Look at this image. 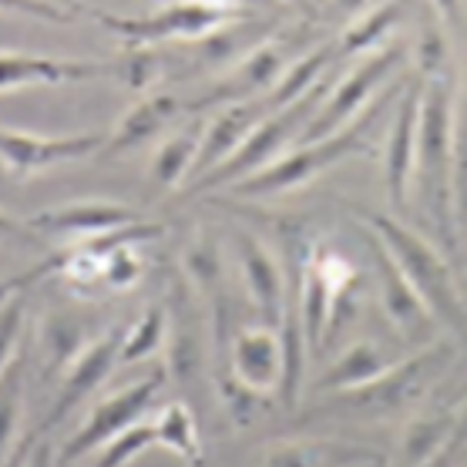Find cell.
Returning <instances> with one entry per match:
<instances>
[{
    "label": "cell",
    "instance_id": "38",
    "mask_svg": "<svg viewBox=\"0 0 467 467\" xmlns=\"http://www.w3.org/2000/svg\"><path fill=\"white\" fill-rule=\"evenodd\" d=\"M461 467H467V464H461Z\"/></svg>",
    "mask_w": 467,
    "mask_h": 467
},
{
    "label": "cell",
    "instance_id": "14",
    "mask_svg": "<svg viewBox=\"0 0 467 467\" xmlns=\"http://www.w3.org/2000/svg\"><path fill=\"white\" fill-rule=\"evenodd\" d=\"M213 377H233L253 393H269L279 390V377H283V347H279V329L273 327H239L229 340V353L223 360L213 363Z\"/></svg>",
    "mask_w": 467,
    "mask_h": 467
},
{
    "label": "cell",
    "instance_id": "36",
    "mask_svg": "<svg viewBox=\"0 0 467 467\" xmlns=\"http://www.w3.org/2000/svg\"><path fill=\"white\" fill-rule=\"evenodd\" d=\"M41 431H24V437L17 441V447L11 451V457L4 461L0 467H27V457H31V451H34V444L41 441Z\"/></svg>",
    "mask_w": 467,
    "mask_h": 467
},
{
    "label": "cell",
    "instance_id": "16",
    "mask_svg": "<svg viewBox=\"0 0 467 467\" xmlns=\"http://www.w3.org/2000/svg\"><path fill=\"white\" fill-rule=\"evenodd\" d=\"M286 54L279 51L276 44L259 41L249 54H243L239 61L223 75V81L209 91L205 98L185 105V111H202V108H225V105H239V101H255V98H265L276 81L286 71Z\"/></svg>",
    "mask_w": 467,
    "mask_h": 467
},
{
    "label": "cell",
    "instance_id": "28",
    "mask_svg": "<svg viewBox=\"0 0 467 467\" xmlns=\"http://www.w3.org/2000/svg\"><path fill=\"white\" fill-rule=\"evenodd\" d=\"M24 424V357L0 373V464L21 441Z\"/></svg>",
    "mask_w": 467,
    "mask_h": 467
},
{
    "label": "cell",
    "instance_id": "32",
    "mask_svg": "<svg viewBox=\"0 0 467 467\" xmlns=\"http://www.w3.org/2000/svg\"><path fill=\"white\" fill-rule=\"evenodd\" d=\"M149 447H155V427H151V420H141V424L128 427L125 434H118L115 441H108L98 454L95 467H128Z\"/></svg>",
    "mask_w": 467,
    "mask_h": 467
},
{
    "label": "cell",
    "instance_id": "33",
    "mask_svg": "<svg viewBox=\"0 0 467 467\" xmlns=\"http://www.w3.org/2000/svg\"><path fill=\"white\" fill-rule=\"evenodd\" d=\"M24 293H11V296L0 299V373L7 370L21 353H17V343H21L24 333Z\"/></svg>",
    "mask_w": 467,
    "mask_h": 467
},
{
    "label": "cell",
    "instance_id": "22",
    "mask_svg": "<svg viewBox=\"0 0 467 467\" xmlns=\"http://www.w3.org/2000/svg\"><path fill=\"white\" fill-rule=\"evenodd\" d=\"M337 57H340V54H337V41L319 44L317 51H309V54H303V57H296V61L283 71V78L276 81V88L263 98L265 108H269V111H283V108L296 105L299 98H306L309 91L323 81L327 67L337 61Z\"/></svg>",
    "mask_w": 467,
    "mask_h": 467
},
{
    "label": "cell",
    "instance_id": "8",
    "mask_svg": "<svg viewBox=\"0 0 467 467\" xmlns=\"http://www.w3.org/2000/svg\"><path fill=\"white\" fill-rule=\"evenodd\" d=\"M165 380H169V373H165V367H159V370H151L149 377H141V380L128 383L121 390L101 397V400L91 407V414H88L85 424L64 441L54 467H71L78 457L91 454V451H101L108 441H115L118 434H125L128 427L141 424L145 414H149L151 407H155V400H159V393L165 390Z\"/></svg>",
    "mask_w": 467,
    "mask_h": 467
},
{
    "label": "cell",
    "instance_id": "35",
    "mask_svg": "<svg viewBox=\"0 0 467 467\" xmlns=\"http://www.w3.org/2000/svg\"><path fill=\"white\" fill-rule=\"evenodd\" d=\"M37 233H31V225L21 223L17 215H11L4 205H0V245L7 243H24V239H34Z\"/></svg>",
    "mask_w": 467,
    "mask_h": 467
},
{
    "label": "cell",
    "instance_id": "30",
    "mask_svg": "<svg viewBox=\"0 0 467 467\" xmlns=\"http://www.w3.org/2000/svg\"><path fill=\"white\" fill-rule=\"evenodd\" d=\"M414 57H417V78L420 81L451 75V41H447V31L437 11H424V24H420V34H417Z\"/></svg>",
    "mask_w": 467,
    "mask_h": 467
},
{
    "label": "cell",
    "instance_id": "3",
    "mask_svg": "<svg viewBox=\"0 0 467 467\" xmlns=\"http://www.w3.org/2000/svg\"><path fill=\"white\" fill-rule=\"evenodd\" d=\"M353 215L363 219L367 233L377 235L383 249L393 255V263L400 265L407 283L414 286L417 296L424 299V306L431 309L437 327H447L457 340L467 343V303L461 296L454 269L441 255V249L397 215L373 213V209H353Z\"/></svg>",
    "mask_w": 467,
    "mask_h": 467
},
{
    "label": "cell",
    "instance_id": "7",
    "mask_svg": "<svg viewBox=\"0 0 467 467\" xmlns=\"http://www.w3.org/2000/svg\"><path fill=\"white\" fill-rule=\"evenodd\" d=\"M245 17L249 11L235 7V4H169V7H155L141 17L98 14V21L135 51H145L159 41H205L209 34L245 21Z\"/></svg>",
    "mask_w": 467,
    "mask_h": 467
},
{
    "label": "cell",
    "instance_id": "1",
    "mask_svg": "<svg viewBox=\"0 0 467 467\" xmlns=\"http://www.w3.org/2000/svg\"><path fill=\"white\" fill-rule=\"evenodd\" d=\"M420 128H417V161L410 192L417 195V213L441 243H457L454 209V75L420 81Z\"/></svg>",
    "mask_w": 467,
    "mask_h": 467
},
{
    "label": "cell",
    "instance_id": "29",
    "mask_svg": "<svg viewBox=\"0 0 467 467\" xmlns=\"http://www.w3.org/2000/svg\"><path fill=\"white\" fill-rule=\"evenodd\" d=\"M165 337H169V317H165V306H149L131 327L125 329L121 337V353H118V367H128V363L149 360L165 347Z\"/></svg>",
    "mask_w": 467,
    "mask_h": 467
},
{
    "label": "cell",
    "instance_id": "13",
    "mask_svg": "<svg viewBox=\"0 0 467 467\" xmlns=\"http://www.w3.org/2000/svg\"><path fill=\"white\" fill-rule=\"evenodd\" d=\"M233 259L245 299L259 313L263 327L279 329L283 306H286V269H283V259L259 235L245 233V229L233 233Z\"/></svg>",
    "mask_w": 467,
    "mask_h": 467
},
{
    "label": "cell",
    "instance_id": "20",
    "mask_svg": "<svg viewBox=\"0 0 467 467\" xmlns=\"http://www.w3.org/2000/svg\"><path fill=\"white\" fill-rule=\"evenodd\" d=\"M185 111L179 98L171 95H145L141 101L128 108L125 118L115 125V131L108 135L105 155H125L141 145H149L151 139H159L161 131Z\"/></svg>",
    "mask_w": 467,
    "mask_h": 467
},
{
    "label": "cell",
    "instance_id": "37",
    "mask_svg": "<svg viewBox=\"0 0 467 467\" xmlns=\"http://www.w3.org/2000/svg\"><path fill=\"white\" fill-rule=\"evenodd\" d=\"M27 467H54V447L47 437H41V441L34 444L31 457H27Z\"/></svg>",
    "mask_w": 467,
    "mask_h": 467
},
{
    "label": "cell",
    "instance_id": "4",
    "mask_svg": "<svg viewBox=\"0 0 467 467\" xmlns=\"http://www.w3.org/2000/svg\"><path fill=\"white\" fill-rule=\"evenodd\" d=\"M400 88L404 85L383 91V95L377 98L353 125L343 128V131H337V135H329V139H323V141H313V145L289 149L286 155L279 161H273L269 169H263L259 175H253V179L233 185V192L239 199H269V195H283V192H293V189H299V185H306V182L319 179L323 171H329L333 165H340L343 159H350V155H357V151H363L370 145V128L377 125V118H380L383 108L390 105V98L400 95Z\"/></svg>",
    "mask_w": 467,
    "mask_h": 467
},
{
    "label": "cell",
    "instance_id": "12",
    "mask_svg": "<svg viewBox=\"0 0 467 467\" xmlns=\"http://www.w3.org/2000/svg\"><path fill=\"white\" fill-rule=\"evenodd\" d=\"M121 337H125V329H105V333H98L95 340L78 353L75 360L67 363L61 387L54 393L51 410H47V417L37 427L44 437H47V431H54L61 420H67V417L75 414L78 407L88 404L101 390V383L115 373L118 353H121Z\"/></svg>",
    "mask_w": 467,
    "mask_h": 467
},
{
    "label": "cell",
    "instance_id": "34",
    "mask_svg": "<svg viewBox=\"0 0 467 467\" xmlns=\"http://www.w3.org/2000/svg\"><path fill=\"white\" fill-rule=\"evenodd\" d=\"M101 283H105L108 289H131L135 283L141 279V259L135 249H118V253H111L101 263Z\"/></svg>",
    "mask_w": 467,
    "mask_h": 467
},
{
    "label": "cell",
    "instance_id": "9",
    "mask_svg": "<svg viewBox=\"0 0 467 467\" xmlns=\"http://www.w3.org/2000/svg\"><path fill=\"white\" fill-rule=\"evenodd\" d=\"M105 131H78V135H41L24 128L0 125V165L14 179H34L51 169L85 161L98 151H105Z\"/></svg>",
    "mask_w": 467,
    "mask_h": 467
},
{
    "label": "cell",
    "instance_id": "11",
    "mask_svg": "<svg viewBox=\"0 0 467 467\" xmlns=\"http://www.w3.org/2000/svg\"><path fill=\"white\" fill-rule=\"evenodd\" d=\"M367 243H370L373 276H377V296H380V306L390 319V327L417 350L431 347L437 340V319L431 317L424 299L414 293V286L407 283L400 265L393 263V255L383 249L380 239L367 233Z\"/></svg>",
    "mask_w": 467,
    "mask_h": 467
},
{
    "label": "cell",
    "instance_id": "10",
    "mask_svg": "<svg viewBox=\"0 0 467 467\" xmlns=\"http://www.w3.org/2000/svg\"><path fill=\"white\" fill-rule=\"evenodd\" d=\"M125 64L95 61V57H64V54H31V51H0V95H14L24 88H64L88 85L101 78L121 81Z\"/></svg>",
    "mask_w": 467,
    "mask_h": 467
},
{
    "label": "cell",
    "instance_id": "21",
    "mask_svg": "<svg viewBox=\"0 0 467 467\" xmlns=\"http://www.w3.org/2000/svg\"><path fill=\"white\" fill-rule=\"evenodd\" d=\"M390 367H393V360L380 350V347H377V343L357 340V343H350L337 360L329 363L327 370L319 373L309 390H313V397H329V393L357 390V387H363V383L383 377Z\"/></svg>",
    "mask_w": 467,
    "mask_h": 467
},
{
    "label": "cell",
    "instance_id": "27",
    "mask_svg": "<svg viewBox=\"0 0 467 467\" xmlns=\"http://www.w3.org/2000/svg\"><path fill=\"white\" fill-rule=\"evenodd\" d=\"M404 17L400 7H373V11L360 14L353 24H347L340 34V41H337V54L340 57H350V54H373L380 51L383 44H387V34L397 27V21Z\"/></svg>",
    "mask_w": 467,
    "mask_h": 467
},
{
    "label": "cell",
    "instance_id": "2",
    "mask_svg": "<svg viewBox=\"0 0 467 467\" xmlns=\"http://www.w3.org/2000/svg\"><path fill=\"white\" fill-rule=\"evenodd\" d=\"M451 353L447 347H424L407 360H397L390 370L377 380L363 383L357 390L329 393L313 407H306L296 417L299 427H319V424H377V420H393L404 410L420 404L434 380L444 373Z\"/></svg>",
    "mask_w": 467,
    "mask_h": 467
},
{
    "label": "cell",
    "instance_id": "25",
    "mask_svg": "<svg viewBox=\"0 0 467 467\" xmlns=\"http://www.w3.org/2000/svg\"><path fill=\"white\" fill-rule=\"evenodd\" d=\"M451 431H454V410L414 417L400 437V467H431L444 454Z\"/></svg>",
    "mask_w": 467,
    "mask_h": 467
},
{
    "label": "cell",
    "instance_id": "24",
    "mask_svg": "<svg viewBox=\"0 0 467 467\" xmlns=\"http://www.w3.org/2000/svg\"><path fill=\"white\" fill-rule=\"evenodd\" d=\"M182 276L195 289V296L213 299L225 289V255L213 233L199 229L192 235V243L185 245V255H182Z\"/></svg>",
    "mask_w": 467,
    "mask_h": 467
},
{
    "label": "cell",
    "instance_id": "5",
    "mask_svg": "<svg viewBox=\"0 0 467 467\" xmlns=\"http://www.w3.org/2000/svg\"><path fill=\"white\" fill-rule=\"evenodd\" d=\"M323 98H327V81H319L306 98H299L296 105L265 115L263 121L249 131V139H245L219 169H213L205 179L192 182L189 195H205V192H213V189H233L239 182L253 179V175H259L263 169H269L273 161H279L293 149V139L303 135V128L309 125V118L319 111Z\"/></svg>",
    "mask_w": 467,
    "mask_h": 467
},
{
    "label": "cell",
    "instance_id": "6",
    "mask_svg": "<svg viewBox=\"0 0 467 467\" xmlns=\"http://www.w3.org/2000/svg\"><path fill=\"white\" fill-rule=\"evenodd\" d=\"M404 61H407L404 44H383L380 51L367 54V57H363L357 67H350V71L337 81V88L323 98L319 111L309 118V125L303 128L299 145L323 141V139H329V135L343 131L347 125H353V121L383 95V85H390L393 75L404 67Z\"/></svg>",
    "mask_w": 467,
    "mask_h": 467
},
{
    "label": "cell",
    "instance_id": "23",
    "mask_svg": "<svg viewBox=\"0 0 467 467\" xmlns=\"http://www.w3.org/2000/svg\"><path fill=\"white\" fill-rule=\"evenodd\" d=\"M151 427H155V447L171 451V454L182 457L189 467H205L202 434H199V420H195L189 404H182V400L165 404L155 414Z\"/></svg>",
    "mask_w": 467,
    "mask_h": 467
},
{
    "label": "cell",
    "instance_id": "17",
    "mask_svg": "<svg viewBox=\"0 0 467 467\" xmlns=\"http://www.w3.org/2000/svg\"><path fill=\"white\" fill-rule=\"evenodd\" d=\"M135 223H141L139 209L125 202H108V199L64 202L27 219L31 233L37 235H78V239H98V235H108Z\"/></svg>",
    "mask_w": 467,
    "mask_h": 467
},
{
    "label": "cell",
    "instance_id": "15",
    "mask_svg": "<svg viewBox=\"0 0 467 467\" xmlns=\"http://www.w3.org/2000/svg\"><path fill=\"white\" fill-rule=\"evenodd\" d=\"M420 95L424 85L417 78L414 85H404L400 101L393 108V121L387 131V149H383V185L387 199L397 213L410 205V182H414L417 161V128H420Z\"/></svg>",
    "mask_w": 467,
    "mask_h": 467
},
{
    "label": "cell",
    "instance_id": "26",
    "mask_svg": "<svg viewBox=\"0 0 467 467\" xmlns=\"http://www.w3.org/2000/svg\"><path fill=\"white\" fill-rule=\"evenodd\" d=\"M199 145H202V125H192L185 131L169 135L159 145L155 159H151V179L165 185V189H175L182 182H189L195 159H199Z\"/></svg>",
    "mask_w": 467,
    "mask_h": 467
},
{
    "label": "cell",
    "instance_id": "19",
    "mask_svg": "<svg viewBox=\"0 0 467 467\" xmlns=\"http://www.w3.org/2000/svg\"><path fill=\"white\" fill-rule=\"evenodd\" d=\"M380 464V454L350 441H327V437H296L265 447L255 467H357Z\"/></svg>",
    "mask_w": 467,
    "mask_h": 467
},
{
    "label": "cell",
    "instance_id": "31",
    "mask_svg": "<svg viewBox=\"0 0 467 467\" xmlns=\"http://www.w3.org/2000/svg\"><path fill=\"white\" fill-rule=\"evenodd\" d=\"M81 327H85V323L78 317H71V313H51V317L44 319L41 347H44V353H47L51 367H64V370H67V363L75 360L78 353L91 343V340H85Z\"/></svg>",
    "mask_w": 467,
    "mask_h": 467
},
{
    "label": "cell",
    "instance_id": "18",
    "mask_svg": "<svg viewBox=\"0 0 467 467\" xmlns=\"http://www.w3.org/2000/svg\"><path fill=\"white\" fill-rule=\"evenodd\" d=\"M265 115H273L265 108L263 98L255 101H239V105H225L215 111V118L209 125H202V145H199V159H195V169H192V182L205 179L213 169H219L229 155H233Z\"/></svg>",
    "mask_w": 467,
    "mask_h": 467
}]
</instances>
